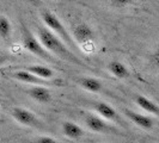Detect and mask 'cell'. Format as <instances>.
<instances>
[{
  "label": "cell",
  "mask_w": 159,
  "mask_h": 143,
  "mask_svg": "<svg viewBox=\"0 0 159 143\" xmlns=\"http://www.w3.org/2000/svg\"><path fill=\"white\" fill-rule=\"evenodd\" d=\"M84 123H85V127L88 128L90 131L96 132V134H104V135L120 134V131L116 129V127L112 125V123L99 117L97 113H92V112L85 113Z\"/></svg>",
  "instance_id": "5"
},
{
  "label": "cell",
  "mask_w": 159,
  "mask_h": 143,
  "mask_svg": "<svg viewBox=\"0 0 159 143\" xmlns=\"http://www.w3.org/2000/svg\"><path fill=\"white\" fill-rule=\"evenodd\" d=\"M122 113L125 115V117L128 120H130L134 125L143 129V130L151 131V130H154V128H156L157 120H156V117H153L151 115L140 113V112L133 111V110H129L126 107L122 110Z\"/></svg>",
  "instance_id": "6"
},
{
  "label": "cell",
  "mask_w": 159,
  "mask_h": 143,
  "mask_svg": "<svg viewBox=\"0 0 159 143\" xmlns=\"http://www.w3.org/2000/svg\"><path fill=\"white\" fill-rule=\"evenodd\" d=\"M12 36V24L7 17L0 15V38L8 41Z\"/></svg>",
  "instance_id": "16"
},
{
  "label": "cell",
  "mask_w": 159,
  "mask_h": 143,
  "mask_svg": "<svg viewBox=\"0 0 159 143\" xmlns=\"http://www.w3.org/2000/svg\"><path fill=\"white\" fill-rule=\"evenodd\" d=\"M22 44L26 51H29L30 54L35 55L36 57H39L46 62H50V63L55 62V57L48 53L44 49V47L41 44L39 38L24 25L22 29Z\"/></svg>",
  "instance_id": "3"
},
{
  "label": "cell",
  "mask_w": 159,
  "mask_h": 143,
  "mask_svg": "<svg viewBox=\"0 0 159 143\" xmlns=\"http://www.w3.org/2000/svg\"><path fill=\"white\" fill-rule=\"evenodd\" d=\"M11 116H12V118L15 119L17 123H19L23 127H28V128L42 127L41 119L34 112L28 110V109H25V107H20V106L12 107L11 109Z\"/></svg>",
  "instance_id": "7"
},
{
  "label": "cell",
  "mask_w": 159,
  "mask_h": 143,
  "mask_svg": "<svg viewBox=\"0 0 159 143\" xmlns=\"http://www.w3.org/2000/svg\"><path fill=\"white\" fill-rule=\"evenodd\" d=\"M72 38L75 46H79L85 51H92L96 44V32L90 24L81 22L73 28Z\"/></svg>",
  "instance_id": "4"
},
{
  "label": "cell",
  "mask_w": 159,
  "mask_h": 143,
  "mask_svg": "<svg viewBox=\"0 0 159 143\" xmlns=\"http://www.w3.org/2000/svg\"><path fill=\"white\" fill-rule=\"evenodd\" d=\"M28 94L32 100L40 104H48L53 99L50 89L42 85H36V86H31L30 88H28Z\"/></svg>",
  "instance_id": "10"
},
{
  "label": "cell",
  "mask_w": 159,
  "mask_h": 143,
  "mask_svg": "<svg viewBox=\"0 0 159 143\" xmlns=\"http://www.w3.org/2000/svg\"><path fill=\"white\" fill-rule=\"evenodd\" d=\"M40 17L43 25L47 28L49 31H52L55 36H57L66 46H68L70 48L77 47L73 38H72L71 32L66 29V26L61 22V19L56 16L54 12H52L49 10H43L41 12Z\"/></svg>",
  "instance_id": "2"
},
{
  "label": "cell",
  "mask_w": 159,
  "mask_h": 143,
  "mask_svg": "<svg viewBox=\"0 0 159 143\" xmlns=\"http://www.w3.org/2000/svg\"><path fill=\"white\" fill-rule=\"evenodd\" d=\"M93 110H95V113H97L99 117H102L103 119L110 122V123L126 125V123L121 118V115L119 113V111L110 104L105 103V102H96L93 104Z\"/></svg>",
  "instance_id": "8"
},
{
  "label": "cell",
  "mask_w": 159,
  "mask_h": 143,
  "mask_svg": "<svg viewBox=\"0 0 159 143\" xmlns=\"http://www.w3.org/2000/svg\"><path fill=\"white\" fill-rule=\"evenodd\" d=\"M132 1L133 0H110V2H111L112 6H115V7H127L128 5H130L132 4Z\"/></svg>",
  "instance_id": "18"
},
{
  "label": "cell",
  "mask_w": 159,
  "mask_h": 143,
  "mask_svg": "<svg viewBox=\"0 0 159 143\" xmlns=\"http://www.w3.org/2000/svg\"><path fill=\"white\" fill-rule=\"evenodd\" d=\"M31 143H57V141H56L54 137H52V136L41 135V136L35 137V138L32 140Z\"/></svg>",
  "instance_id": "17"
},
{
  "label": "cell",
  "mask_w": 159,
  "mask_h": 143,
  "mask_svg": "<svg viewBox=\"0 0 159 143\" xmlns=\"http://www.w3.org/2000/svg\"><path fill=\"white\" fill-rule=\"evenodd\" d=\"M22 69L31 73L35 76L42 80H47V81L52 80L55 76V71L44 64H29V66H24Z\"/></svg>",
  "instance_id": "12"
},
{
  "label": "cell",
  "mask_w": 159,
  "mask_h": 143,
  "mask_svg": "<svg viewBox=\"0 0 159 143\" xmlns=\"http://www.w3.org/2000/svg\"><path fill=\"white\" fill-rule=\"evenodd\" d=\"M77 82L80 85V87L90 93H101L104 88L103 82L93 76H83L77 80Z\"/></svg>",
  "instance_id": "15"
},
{
  "label": "cell",
  "mask_w": 159,
  "mask_h": 143,
  "mask_svg": "<svg viewBox=\"0 0 159 143\" xmlns=\"http://www.w3.org/2000/svg\"><path fill=\"white\" fill-rule=\"evenodd\" d=\"M134 103L136 104L138 107H140L141 110L146 112L147 115H151L153 117H158L159 113V107L156 102H153L148 97L143 94H136L134 97Z\"/></svg>",
  "instance_id": "11"
},
{
  "label": "cell",
  "mask_w": 159,
  "mask_h": 143,
  "mask_svg": "<svg viewBox=\"0 0 159 143\" xmlns=\"http://www.w3.org/2000/svg\"><path fill=\"white\" fill-rule=\"evenodd\" d=\"M36 37L39 38V41L41 42V44L44 47V49L54 57H59V58L64 60L66 62L74 63L77 66L86 67L85 63L72 51L71 48L68 46H66L64 42L60 40L57 36H55L53 32L49 31L44 25H39L37 26Z\"/></svg>",
  "instance_id": "1"
},
{
  "label": "cell",
  "mask_w": 159,
  "mask_h": 143,
  "mask_svg": "<svg viewBox=\"0 0 159 143\" xmlns=\"http://www.w3.org/2000/svg\"><path fill=\"white\" fill-rule=\"evenodd\" d=\"M11 78H13L15 80H17L18 82H22V84H26V85H31V86H36V85H42V86H46V85H50V82L47 80H42L37 76H35L34 74L29 73V72L24 71V69H17L16 72H12L10 74Z\"/></svg>",
  "instance_id": "9"
},
{
  "label": "cell",
  "mask_w": 159,
  "mask_h": 143,
  "mask_svg": "<svg viewBox=\"0 0 159 143\" xmlns=\"http://www.w3.org/2000/svg\"><path fill=\"white\" fill-rule=\"evenodd\" d=\"M61 130L65 137L70 138V140H80L83 136L85 135L84 129L80 127L79 124H77L75 122L71 120H66L61 125Z\"/></svg>",
  "instance_id": "14"
},
{
  "label": "cell",
  "mask_w": 159,
  "mask_h": 143,
  "mask_svg": "<svg viewBox=\"0 0 159 143\" xmlns=\"http://www.w3.org/2000/svg\"><path fill=\"white\" fill-rule=\"evenodd\" d=\"M107 69L116 79L125 80L130 76V71L127 67V64L121 62V61H117V60L110 61L107 66Z\"/></svg>",
  "instance_id": "13"
}]
</instances>
